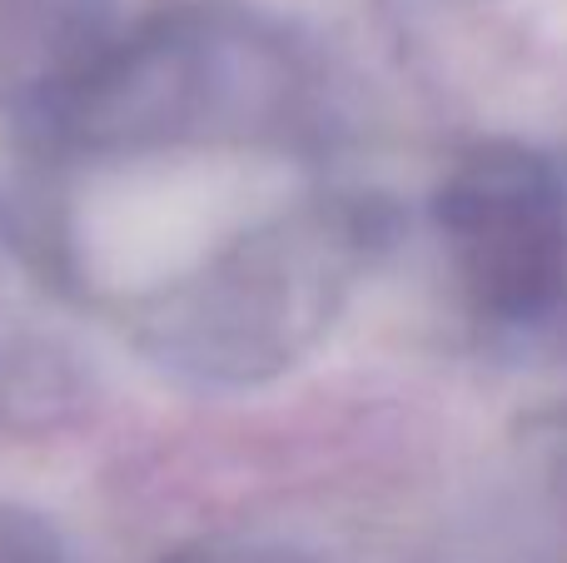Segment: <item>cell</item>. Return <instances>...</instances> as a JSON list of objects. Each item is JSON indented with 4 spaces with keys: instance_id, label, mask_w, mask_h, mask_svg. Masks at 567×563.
<instances>
[{
    "instance_id": "1",
    "label": "cell",
    "mask_w": 567,
    "mask_h": 563,
    "mask_svg": "<svg viewBox=\"0 0 567 563\" xmlns=\"http://www.w3.org/2000/svg\"><path fill=\"white\" fill-rule=\"evenodd\" d=\"M313 70L269 20L225 0H175L120 25L70 100L35 125L45 160L80 170L165 155L323 150Z\"/></svg>"
},
{
    "instance_id": "2",
    "label": "cell",
    "mask_w": 567,
    "mask_h": 563,
    "mask_svg": "<svg viewBox=\"0 0 567 563\" xmlns=\"http://www.w3.org/2000/svg\"><path fill=\"white\" fill-rule=\"evenodd\" d=\"M389 239L383 199L309 185L140 295L125 309L130 335L195 385H265L329 335Z\"/></svg>"
},
{
    "instance_id": "6",
    "label": "cell",
    "mask_w": 567,
    "mask_h": 563,
    "mask_svg": "<svg viewBox=\"0 0 567 563\" xmlns=\"http://www.w3.org/2000/svg\"><path fill=\"white\" fill-rule=\"evenodd\" d=\"M155 563H319L303 554L299 544H279V539H195V544L169 549Z\"/></svg>"
},
{
    "instance_id": "4",
    "label": "cell",
    "mask_w": 567,
    "mask_h": 563,
    "mask_svg": "<svg viewBox=\"0 0 567 563\" xmlns=\"http://www.w3.org/2000/svg\"><path fill=\"white\" fill-rule=\"evenodd\" d=\"M115 30L110 0H0V115L45 125Z\"/></svg>"
},
{
    "instance_id": "3",
    "label": "cell",
    "mask_w": 567,
    "mask_h": 563,
    "mask_svg": "<svg viewBox=\"0 0 567 563\" xmlns=\"http://www.w3.org/2000/svg\"><path fill=\"white\" fill-rule=\"evenodd\" d=\"M468 315L493 335L553 329L567 289V190L548 150L478 140L429 199Z\"/></svg>"
},
{
    "instance_id": "5",
    "label": "cell",
    "mask_w": 567,
    "mask_h": 563,
    "mask_svg": "<svg viewBox=\"0 0 567 563\" xmlns=\"http://www.w3.org/2000/svg\"><path fill=\"white\" fill-rule=\"evenodd\" d=\"M0 563H75V554L45 514L0 499Z\"/></svg>"
}]
</instances>
